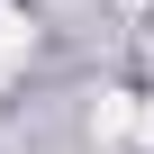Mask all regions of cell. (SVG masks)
Returning <instances> with one entry per match:
<instances>
[{"label":"cell","mask_w":154,"mask_h":154,"mask_svg":"<svg viewBox=\"0 0 154 154\" xmlns=\"http://www.w3.org/2000/svg\"><path fill=\"white\" fill-rule=\"evenodd\" d=\"M18 54H27V18H18V9H0V72H9Z\"/></svg>","instance_id":"7a4b0ae2"},{"label":"cell","mask_w":154,"mask_h":154,"mask_svg":"<svg viewBox=\"0 0 154 154\" xmlns=\"http://www.w3.org/2000/svg\"><path fill=\"white\" fill-rule=\"evenodd\" d=\"M118 9H145V0H118Z\"/></svg>","instance_id":"3957f363"},{"label":"cell","mask_w":154,"mask_h":154,"mask_svg":"<svg viewBox=\"0 0 154 154\" xmlns=\"http://www.w3.org/2000/svg\"><path fill=\"white\" fill-rule=\"evenodd\" d=\"M91 127H100L109 145H154V100H136V91H100V100H91Z\"/></svg>","instance_id":"6da1fadb"}]
</instances>
